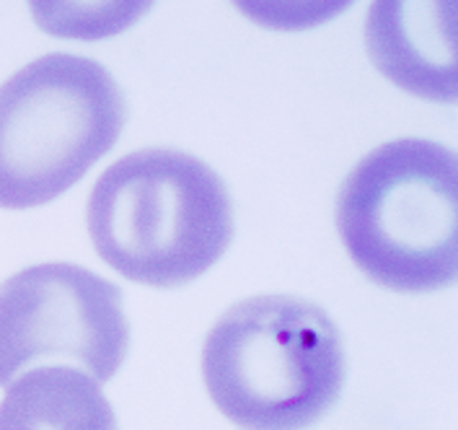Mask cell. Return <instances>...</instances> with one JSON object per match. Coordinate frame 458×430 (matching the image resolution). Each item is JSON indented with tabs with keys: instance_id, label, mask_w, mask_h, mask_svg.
Masks as SVG:
<instances>
[{
	"instance_id": "3",
	"label": "cell",
	"mask_w": 458,
	"mask_h": 430,
	"mask_svg": "<svg viewBox=\"0 0 458 430\" xmlns=\"http://www.w3.org/2000/svg\"><path fill=\"white\" fill-rule=\"evenodd\" d=\"M456 150L425 138L373 148L337 194L339 239L376 286L433 293L458 278Z\"/></svg>"
},
{
	"instance_id": "4",
	"label": "cell",
	"mask_w": 458,
	"mask_h": 430,
	"mask_svg": "<svg viewBox=\"0 0 458 430\" xmlns=\"http://www.w3.org/2000/svg\"><path fill=\"white\" fill-rule=\"evenodd\" d=\"M127 99L114 75L52 52L0 86V208L29 211L75 187L120 141Z\"/></svg>"
},
{
	"instance_id": "1",
	"label": "cell",
	"mask_w": 458,
	"mask_h": 430,
	"mask_svg": "<svg viewBox=\"0 0 458 430\" xmlns=\"http://www.w3.org/2000/svg\"><path fill=\"white\" fill-rule=\"evenodd\" d=\"M86 223L98 257L150 288L197 280L236 234L225 179L176 148H143L114 161L89 194Z\"/></svg>"
},
{
	"instance_id": "6",
	"label": "cell",
	"mask_w": 458,
	"mask_h": 430,
	"mask_svg": "<svg viewBox=\"0 0 458 430\" xmlns=\"http://www.w3.org/2000/svg\"><path fill=\"white\" fill-rule=\"evenodd\" d=\"M365 47L399 89L456 104V3H373Z\"/></svg>"
},
{
	"instance_id": "7",
	"label": "cell",
	"mask_w": 458,
	"mask_h": 430,
	"mask_svg": "<svg viewBox=\"0 0 458 430\" xmlns=\"http://www.w3.org/2000/svg\"><path fill=\"white\" fill-rule=\"evenodd\" d=\"M0 430H120L101 383L71 366L21 374L0 402Z\"/></svg>"
},
{
	"instance_id": "2",
	"label": "cell",
	"mask_w": 458,
	"mask_h": 430,
	"mask_svg": "<svg viewBox=\"0 0 458 430\" xmlns=\"http://www.w3.org/2000/svg\"><path fill=\"white\" fill-rule=\"evenodd\" d=\"M202 379L242 430H309L342 397L344 342L335 319L301 296H251L205 337Z\"/></svg>"
},
{
	"instance_id": "5",
	"label": "cell",
	"mask_w": 458,
	"mask_h": 430,
	"mask_svg": "<svg viewBox=\"0 0 458 430\" xmlns=\"http://www.w3.org/2000/svg\"><path fill=\"white\" fill-rule=\"evenodd\" d=\"M127 348L122 290L81 264H31L0 286V386L52 363H72L106 383Z\"/></svg>"
}]
</instances>
